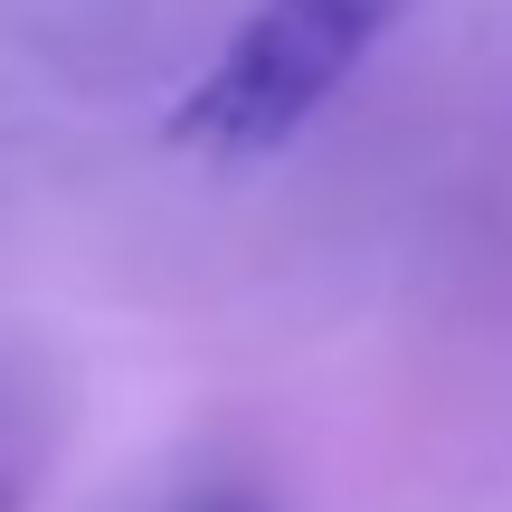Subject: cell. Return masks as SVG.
<instances>
[{
	"instance_id": "cell-1",
	"label": "cell",
	"mask_w": 512,
	"mask_h": 512,
	"mask_svg": "<svg viewBox=\"0 0 512 512\" xmlns=\"http://www.w3.org/2000/svg\"><path fill=\"white\" fill-rule=\"evenodd\" d=\"M418 0H256L171 105V152L200 162H275L389 38Z\"/></svg>"
},
{
	"instance_id": "cell-2",
	"label": "cell",
	"mask_w": 512,
	"mask_h": 512,
	"mask_svg": "<svg viewBox=\"0 0 512 512\" xmlns=\"http://www.w3.org/2000/svg\"><path fill=\"white\" fill-rule=\"evenodd\" d=\"M29 494H38V427L19 389H0V512H29Z\"/></svg>"
},
{
	"instance_id": "cell-3",
	"label": "cell",
	"mask_w": 512,
	"mask_h": 512,
	"mask_svg": "<svg viewBox=\"0 0 512 512\" xmlns=\"http://www.w3.org/2000/svg\"><path fill=\"white\" fill-rule=\"evenodd\" d=\"M190 512H256V503H190Z\"/></svg>"
}]
</instances>
